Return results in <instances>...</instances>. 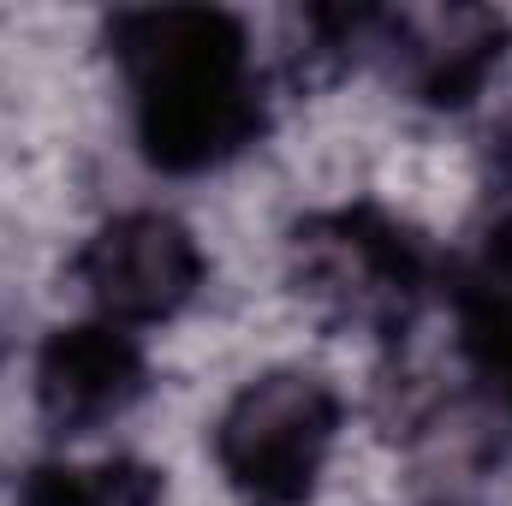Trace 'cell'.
I'll list each match as a JSON object with an SVG mask.
<instances>
[{"label":"cell","mask_w":512,"mask_h":506,"mask_svg":"<svg viewBox=\"0 0 512 506\" xmlns=\"http://www.w3.org/2000/svg\"><path fill=\"white\" fill-rule=\"evenodd\" d=\"M328 435V411L316 387H268L245 405V417L233 423V459L256 489H286L316 465V447Z\"/></svg>","instance_id":"6da1fadb"},{"label":"cell","mask_w":512,"mask_h":506,"mask_svg":"<svg viewBox=\"0 0 512 506\" xmlns=\"http://www.w3.org/2000/svg\"><path fill=\"white\" fill-rule=\"evenodd\" d=\"M185 274H191V256L179 245L173 227L161 221H131L120 233H108V245L96 251V286L108 304H126V310H161L185 292Z\"/></svg>","instance_id":"7a4b0ae2"},{"label":"cell","mask_w":512,"mask_h":506,"mask_svg":"<svg viewBox=\"0 0 512 506\" xmlns=\"http://www.w3.org/2000/svg\"><path fill=\"white\" fill-rule=\"evenodd\" d=\"M131 381V358L126 346H114V340H66L54 358H48V399H54V411L66 417H84V411H108V405H120V393H126Z\"/></svg>","instance_id":"3957f363"}]
</instances>
